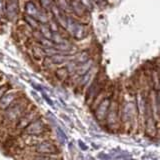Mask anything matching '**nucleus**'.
<instances>
[{"label": "nucleus", "instance_id": "1", "mask_svg": "<svg viewBox=\"0 0 160 160\" xmlns=\"http://www.w3.org/2000/svg\"><path fill=\"white\" fill-rule=\"evenodd\" d=\"M135 85H129L121 89L120 93V105H119V118L121 131L130 133L136 132L138 130V117L136 104H135Z\"/></svg>", "mask_w": 160, "mask_h": 160}, {"label": "nucleus", "instance_id": "2", "mask_svg": "<svg viewBox=\"0 0 160 160\" xmlns=\"http://www.w3.org/2000/svg\"><path fill=\"white\" fill-rule=\"evenodd\" d=\"M120 87H115V91L113 94V98L110 103L108 112L105 118V127L111 132H119L121 131V125H120L119 118V105H120V93H121Z\"/></svg>", "mask_w": 160, "mask_h": 160}, {"label": "nucleus", "instance_id": "3", "mask_svg": "<svg viewBox=\"0 0 160 160\" xmlns=\"http://www.w3.org/2000/svg\"><path fill=\"white\" fill-rule=\"evenodd\" d=\"M18 153L21 155H59L61 153V150H60L56 140L51 139L41 142L32 147H26L18 151Z\"/></svg>", "mask_w": 160, "mask_h": 160}, {"label": "nucleus", "instance_id": "4", "mask_svg": "<svg viewBox=\"0 0 160 160\" xmlns=\"http://www.w3.org/2000/svg\"><path fill=\"white\" fill-rule=\"evenodd\" d=\"M40 117H42L41 111L34 105L31 109L28 110L25 114H23L22 116L18 119V121L13 125V127L9 131V135H11L13 137L18 136V135H20L23 132V130L26 128L28 125H30L33 121L37 120Z\"/></svg>", "mask_w": 160, "mask_h": 160}, {"label": "nucleus", "instance_id": "5", "mask_svg": "<svg viewBox=\"0 0 160 160\" xmlns=\"http://www.w3.org/2000/svg\"><path fill=\"white\" fill-rule=\"evenodd\" d=\"M114 91H115L114 86H108V91H107L106 96L102 99V101L100 102L97 105V107L94 109V111H93L94 116L99 123H103L105 118H106L110 103H111V100L113 98Z\"/></svg>", "mask_w": 160, "mask_h": 160}, {"label": "nucleus", "instance_id": "6", "mask_svg": "<svg viewBox=\"0 0 160 160\" xmlns=\"http://www.w3.org/2000/svg\"><path fill=\"white\" fill-rule=\"evenodd\" d=\"M47 133H51V129L49 127L47 120L42 116V117L38 118L37 120H35V121H33L30 125H28V126L23 130V132L21 134L42 135V134H47Z\"/></svg>", "mask_w": 160, "mask_h": 160}, {"label": "nucleus", "instance_id": "7", "mask_svg": "<svg viewBox=\"0 0 160 160\" xmlns=\"http://www.w3.org/2000/svg\"><path fill=\"white\" fill-rule=\"evenodd\" d=\"M23 95L24 93L21 90L10 88L8 91L3 95L2 98L0 99V114L3 113L6 109H8L17 99H19L21 96H23Z\"/></svg>", "mask_w": 160, "mask_h": 160}, {"label": "nucleus", "instance_id": "8", "mask_svg": "<svg viewBox=\"0 0 160 160\" xmlns=\"http://www.w3.org/2000/svg\"><path fill=\"white\" fill-rule=\"evenodd\" d=\"M66 30L71 36L76 40H82L88 35V30L83 24L75 21L73 18H68Z\"/></svg>", "mask_w": 160, "mask_h": 160}, {"label": "nucleus", "instance_id": "9", "mask_svg": "<svg viewBox=\"0 0 160 160\" xmlns=\"http://www.w3.org/2000/svg\"><path fill=\"white\" fill-rule=\"evenodd\" d=\"M25 12H26V15H28V16L36 19L40 24H47L49 21V19L46 16V14L44 13V11L39 10L32 1H28L25 4Z\"/></svg>", "mask_w": 160, "mask_h": 160}, {"label": "nucleus", "instance_id": "10", "mask_svg": "<svg viewBox=\"0 0 160 160\" xmlns=\"http://www.w3.org/2000/svg\"><path fill=\"white\" fill-rule=\"evenodd\" d=\"M94 65H95V61H94L93 58H90L88 61L77 65V67H76V69H75L74 73L72 74V76L70 77V80H73V79L77 78L79 76H82V75L86 74L87 72L90 71V70H92L94 68Z\"/></svg>", "mask_w": 160, "mask_h": 160}, {"label": "nucleus", "instance_id": "11", "mask_svg": "<svg viewBox=\"0 0 160 160\" xmlns=\"http://www.w3.org/2000/svg\"><path fill=\"white\" fill-rule=\"evenodd\" d=\"M50 11L52 12L53 16H54V19L55 21H56V23L59 25V26H61L63 29H66L67 27V23H68V16L66 14H65L62 10H60L56 5H52L51 7V10Z\"/></svg>", "mask_w": 160, "mask_h": 160}, {"label": "nucleus", "instance_id": "12", "mask_svg": "<svg viewBox=\"0 0 160 160\" xmlns=\"http://www.w3.org/2000/svg\"><path fill=\"white\" fill-rule=\"evenodd\" d=\"M5 13L9 20H13L18 13V1L17 0H7L5 5Z\"/></svg>", "mask_w": 160, "mask_h": 160}, {"label": "nucleus", "instance_id": "13", "mask_svg": "<svg viewBox=\"0 0 160 160\" xmlns=\"http://www.w3.org/2000/svg\"><path fill=\"white\" fill-rule=\"evenodd\" d=\"M53 75L57 81L62 82V83L69 82V80H70V73L68 72L67 68L65 66L56 67V69L54 70Z\"/></svg>", "mask_w": 160, "mask_h": 160}, {"label": "nucleus", "instance_id": "14", "mask_svg": "<svg viewBox=\"0 0 160 160\" xmlns=\"http://www.w3.org/2000/svg\"><path fill=\"white\" fill-rule=\"evenodd\" d=\"M23 160H62L61 155H22Z\"/></svg>", "mask_w": 160, "mask_h": 160}, {"label": "nucleus", "instance_id": "15", "mask_svg": "<svg viewBox=\"0 0 160 160\" xmlns=\"http://www.w3.org/2000/svg\"><path fill=\"white\" fill-rule=\"evenodd\" d=\"M91 58V55L88 51L86 50H84V51H81V52H76L74 55H73V59L71 61L73 63H75L76 65H79V64H82L84 62L88 61V60Z\"/></svg>", "mask_w": 160, "mask_h": 160}, {"label": "nucleus", "instance_id": "16", "mask_svg": "<svg viewBox=\"0 0 160 160\" xmlns=\"http://www.w3.org/2000/svg\"><path fill=\"white\" fill-rule=\"evenodd\" d=\"M70 6H71L72 12H74L79 17H83L87 12V10L82 6L78 0H71L70 1Z\"/></svg>", "mask_w": 160, "mask_h": 160}, {"label": "nucleus", "instance_id": "17", "mask_svg": "<svg viewBox=\"0 0 160 160\" xmlns=\"http://www.w3.org/2000/svg\"><path fill=\"white\" fill-rule=\"evenodd\" d=\"M31 55L35 60H37V61H42V60L46 57L44 54L43 47L40 46V45H34V46L31 47Z\"/></svg>", "mask_w": 160, "mask_h": 160}, {"label": "nucleus", "instance_id": "18", "mask_svg": "<svg viewBox=\"0 0 160 160\" xmlns=\"http://www.w3.org/2000/svg\"><path fill=\"white\" fill-rule=\"evenodd\" d=\"M39 33L41 35V37H43L44 39H47L49 41H51V37H52V31L50 30V28L48 27V25L46 24H40L39 27Z\"/></svg>", "mask_w": 160, "mask_h": 160}, {"label": "nucleus", "instance_id": "19", "mask_svg": "<svg viewBox=\"0 0 160 160\" xmlns=\"http://www.w3.org/2000/svg\"><path fill=\"white\" fill-rule=\"evenodd\" d=\"M56 6L60 9L62 10V11L65 13V12H72L71 10V6H70V2L68 0H56Z\"/></svg>", "mask_w": 160, "mask_h": 160}, {"label": "nucleus", "instance_id": "20", "mask_svg": "<svg viewBox=\"0 0 160 160\" xmlns=\"http://www.w3.org/2000/svg\"><path fill=\"white\" fill-rule=\"evenodd\" d=\"M24 19H25V21H26V23H27L31 28H33V29H38L40 23L37 21L36 19H34V18H32V17H30V16H28V15H25Z\"/></svg>", "mask_w": 160, "mask_h": 160}, {"label": "nucleus", "instance_id": "21", "mask_svg": "<svg viewBox=\"0 0 160 160\" xmlns=\"http://www.w3.org/2000/svg\"><path fill=\"white\" fill-rule=\"evenodd\" d=\"M39 2H40V5H41V7L44 11H49V10H51V7L53 5L52 0H39Z\"/></svg>", "mask_w": 160, "mask_h": 160}, {"label": "nucleus", "instance_id": "22", "mask_svg": "<svg viewBox=\"0 0 160 160\" xmlns=\"http://www.w3.org/2000/svg\"><path fill=\"white\" fill-rule=\"evenodd\" d=\"M79 2L81 3L82 6L86 9V10H92L93 8V4L91 0H79Z\"/></svg>", "mask_w": 160, "mask_h": 160}, {"label": "nucleus", "instance_id": "23", "mask_svg": "<svg viewBox=\"0 0 160 160\" xmlns=\"http://www.w3.org/2000/svg\"><path fill=\"white\" fill-rule=\"evenodd\" d=\"M10 88H12V87H11V85H10L9 82H6L5 84H3L1 87H0V99L2 98L3 95L6 93Z\"/></svg>", "mask_w": 160, "mask_h": 160}, {"label": "nucleus", "instance_id": "24", "mask_svg": "<svg viewBox=\"0 0 160 160\" xmlns=\"http://www.w3.org/2000/svg\"><path fill=\"white\" fill-rule=\"evenodd\" d=\"M5 15V5L3 0H0V18L4 17Z\"/></svg>", "mask_w": 160, "mask_h": 160}, {"label": "nucleus", "instance_id": "25", "mask_svg": "<svg viewBox=\"0 0 160 160\" xmlns=\"http://www.w3.org/2000/svg\"><path fill=\"white\" fill-rule=\"evenodd\" d=\"M95 2H96L98 5H100V4H104V0H94Z\"/></svg>", "mask_w": 160, "mask_h": 160}]
</instances>
